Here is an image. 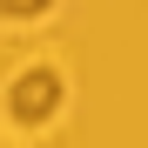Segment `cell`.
<instances>
[{
	"label": "cell",
	"instance_id": "6da1fadb",
	"mask_svg": "<svg viewBox=\"0 0 148 148\" xmlns=\"http://www.w3.org/2000/svg\"><path fill=\"white\" fill-rule=\"evenodd\" d=\"M61 94H67V88H61L54 67H27V74H14V81H7V114L27 121V128H40V121L61 108Z\"/></svg>",
	"mask_w": 148,
	"mask_h": 148
},
{
	"label": "cell",
	"instance_id": "7a4b0ae2",
	"mask_svg": "<svg viewBox=\"0 0 148 148\" xmlns=\"http://www.w3.org/2000/svg\"><path fill=\"white\" fill-rule=\"evenodd\" d=\"M47 0H14V7H0V20H40Z\"/></svg>",
	"mask_w": 148,
	"mask_h": 148
}]
</instances>
